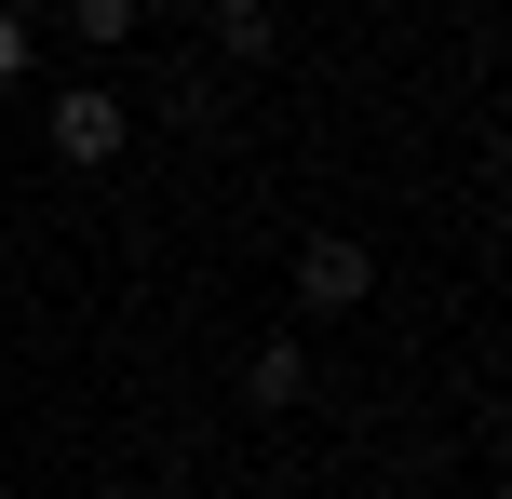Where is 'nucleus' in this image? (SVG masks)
Listing matches in <instances>:
<instances>
[{
	"mask_svg": "<svg viewBox=\"0 0 512 499\" xmlns=\"http://www.w3.org/2000/svg\"><path fill=\"white\" fill-rule=\"evenodd\" d=\"M203 27H216V54H270V0H203Z\"/></svg>",
	"mask_w": 512,
	"mask_h": 499,
	"instance_id": "nucleus-4",
	"label": "nucleus"
},
{
	"mask_svg": "<svg viewBox=\"0 0 512 499\" xmlns=\"http://www.w3.org/2000/svg\"><path fill=\"white\" fill-rule=\"evenodd\" d=\"M364 284H378V257H364V243H337V230L297 257V311H351Z\"/></svg>",
	"mask_w": 512,
	"mask_h": 499,
	"instance_id": "nucleus-2",
	"label": "nucleus"
},
{
	"mask_svg": "<svg viewBox=\"0 0 512 499\" xmlns=\"http://www.w3.org/2000/svg\"><path fill=\"white\" fill-rule=\"evenodd\" d=\"M0 14H41V0H0Z\"/></svg>",
	"mask_w": 512,
	"mask_h": 499,
	"instance_id": "nucleus-7",
	"label": "nucleus"
},
{
	"mask_svg": "<svg viewBox=\"0 0 512 499\" xmlns=\"http://www.w3.org/2000/svg\"><path fill=\"white\" fill-rule=\"evenodd\" d=\"M122 149V108H108V81H68L54 95V162H108Z\"/></svg>",
	"mask_w": 512,
	"mask_h": 499,
	"instance_id": "nucleus-1",
	"label": "nucleus"
},
{
	"mask_svg": "<svg viewBox=\"0 0 512 499\" xmlns=\"http://www.w3.org/2000/svg\"><path fill=\"white\" fill-rule=\"evenodd\" d=\"M68 27L81 41H135V0H68Z\"/></svg>",
	"mask_w": 512,
	"mask_h": 499,
	"instance_id": "nucleus-5",
	"label": "nucleus"
},
{
	"mask_svg": "<svg viewBox=\"0 0 512 499\" xmlns=\"http://www.w3.org/2000/svg\"><path fill=\"white\" fill-rule=\"evenodd\" d=\"M27 68V14H0V81H14Z\"/></svg>",
	"mask_w": 512,
	"mask_h": 499,
	"instance_id": "nucleus-6",
	"label": "nucleus"
},
{
	"mask_svg": "<svg viewBox=\"0 0 512 499\" xmlns=\"http://www.w3.org/2000/svg\"><path fill=\"white\" fill-rule=\"evenodd\" d=\"M243 392H256V405H310V351H297V338H256V351H243Z\"/></svg>",
	"mask_w": 512,
	"mask_h": 499,
	"instance_id": "nucleus-3",
	"label": "nucleus"
}]
</instances>
